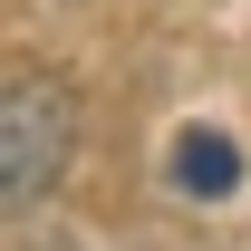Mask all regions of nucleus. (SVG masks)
Segmentation results:
<instances>
[{
    "instance_id": "f257e3e1",
    "label": "nucleus",
    "mask_w": 251,
    "mask_h": 251,
    "mask_svg": "<svg viewBox=\"0 0 251 251\" xmlns=\"http://www.w3.org/2000/svg\"><path fill=\"white\" fill-rule=\"evenodd\" d=\"M68 155H77V97H68L58 68H10L0 77V203L10 213H29L39 193L68 174Z\"/></svg>"
},
{
    "instance_id": "f03ea898",
    "label": "nucleus",
    "mask_w": 251,
    "mask_h": 251,
    "mask_svg": "<svg viewBox=\"0 0 251 251\" xmlns=\"http://www.w3.org/2000/svg\"><path fill=\"white\" fill-rule=\"evenodd\" d=\"M174 193H193V203L242 193V145H232L222 126H184V135H174Z\"/></svg>"
}]
</instances>
